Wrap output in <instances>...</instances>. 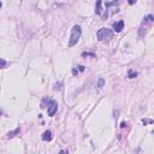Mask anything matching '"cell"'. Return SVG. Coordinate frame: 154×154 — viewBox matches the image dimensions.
<instances>
[{"label":"cell","mask_w":154,"mask_h":154,"mask_svg":"<svg viewBox=\"0 0 154 154\" xmlns=\"http://www.w3.org/2000/svg\"><path fill=\"white\" fill-rule=\"evenodd\" d=\"M81 34H82V30L79 25H75L72 29H71V36L69 40V47H74L75 45H77V42L81 39Z\"/></svg>","instance_id":"1"},{"label":"cell","mask_w":154,"mask_h":154,"mask_svg":"<svg viewBox=\"0 0 154 154\" xmlns=\"http://www.w3.org/2000/svg\"><path fill=\"white\" fill-rule=\"evenodd\" d=\"M96 36L100 41H107V40L112 39V36H113V32L108 28H101V29L98 30Z\"/></svg>","instance_id":"2"},{"label":"cell","mask_w":154,"mask_h":154,"mask_svg":"<svg viewBox=\"0 0 154 154\" xmlns=\"http://www.w3.org/2000/svg\"><path fill=\"white\" fill-rule=\"evenodd\" d=\"M57 110H58V104L56 101H53V100H51L49 101V105H48V110H47V112H48V116H54L56 115V112H57Z\"/></svg>","instance_id":"3"},{"label":"cell","mask_w":154,"mask_h":154,"mask_svg":"<svg viewBox=\"0 0 154 154\" xmlns=\"http://www.w3.org/2000/svg\"><path fill=\"white\" fill-rule=\"evenodd\" d=\"M123 28H124V22H123V20H119V22L113 24V29H115V32H117V33H120L123 30Z\"/></svg>","instance_id":"4"},{"label":"cell","mask_w":154,"mask_h":154,"mask_svg":"<svg viewBox=\"0 0 154 154\" xmlns=\"http://www.w3.org/2000/svg\"><path fill=\"white\" fill-rule=\"evenodd\" d=\"M42 140L44 141H51V140H52V132H51L49 130L45 131L42 134Z\"/></svg>","instance_id":"5"},{"label":"cell","mask_w":154,"mask_h":154,"mask_svg":"<svg viewBox=\"0 0 154 154\" xmlns=\"http://www.w3.org/2000/svg\"><path fill=\"white\" fill-rule=\"evenodd\" d=\"M137 76V72L136 71H134V70H129L128 71V77L129 78H135Z\"/></svg>","instance_id":"6"},{"label":"cell","mask_w":154,"mask_h":154,"mask_svg":"<svg viewBox=\"0 0 154 154\" xmlns=\"http://www.w3.org/2000/svg\"><path fill=\"white\" fill-rule=\"evenodd\" d=\"M95 12L98 15L101 13V0H96V10H95Z\"/></svg>","instance_id":"7"},{"label":"cell","mask_w":154,"mask_h":154,"mask_svg":"<svg viewBox=\"0 0 154 154\" xmlns=\"http://www.w3.org/2000/svg\"><path fill=\"white\" fill-rule=\"evenodd\" d=\"M104 84H105V79H104V78H99V81H98V86H96V87H98L99 89H101L102 87H104Z\"/></svg>","instance_id":"8"},{"label":"cell","mask_w":154,"mask_h":154,"mask_svg":"<svg viewBox=\"0 0 154 154\" xmlns=\"http://www.w3.org/2000/svg\"><path fill=\"white\" fill-rule=\"evenodd\" d=\"M18 132H19V128H17L15 131H11V132H8V134H7V136L8 137H13L16 134H18Z\"/></svg>","instance_id":"9"},{"label":"cell","mask_w":154,"mask_h":154,"mask_svg":"<svg viewBox=\"0 0 154 154\" xmlns=\"http://www.w3.org/2000/svg\"><path fill=\"white\" fill-rule=\"evenodd\" d=\"M82 57H91V58H95V54H94V53H88V52H84V53H82Z\"/></svg>","instance_id":"10"},{"label":"cell","mask_w":154,"mask_h":154,"mask_svg":"<svg viewBox=\"0 0 154 154\" xmlns=\"http://www.w3.org/2000/svg\"><path fill=\"white\" fill-rule=\"evenodd\" d=\"M6 61L4 60V59H0V69H3V68H5L6 66Z\"/></svg>","instance_id":"11"},{"label":"cell","mask_w":154,"mask_h":154,"mask_svg":"<svg viewBox=\"0 0 154 154\" xmlns=\"http://www.w3.org/2000/svg\"><path fill=\"white\" fill-rule=\"evenodd\" d=\"M142 122L145 123V124H146V123H149V124H152V123H153V120H150V119H143Z\"/></svg>","instance_id":"12"},{"label":"cell","mask_w":154,"mask_h":154,"mask_svg":"<svg viewBox=\"0 0 154 154\" xmlns=\"http://www.w3.org/2000/svg\"><path fill=\"white\" fill-rule=\"evenodd\" d=\"M136 3V0H129V4L130 5H132V4H135Z\"/></svg>","instance_id":"13"},{"label":"cell","mask_w":154,"mask_h":154,"mask_svg":"<svg viewBox=\"0 0 154 154\" xmlns=\"http://www.w3.org/2000/svg\"><path fill=\"white\" fill-rule=\"evenodd\" d=\"M1 6H3V4H1V1H0V8H1Z\"/></svg>","instance_id":"14"}]
</instances>
